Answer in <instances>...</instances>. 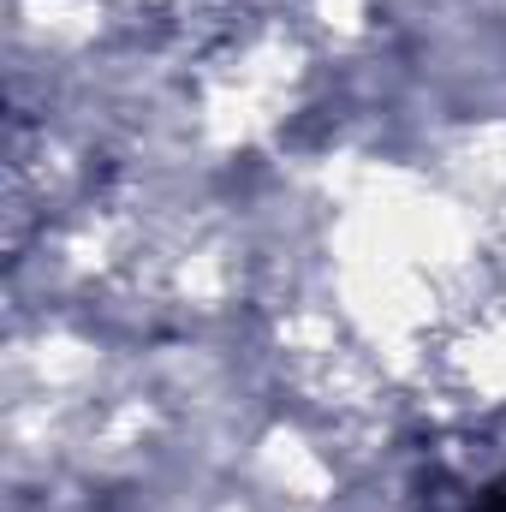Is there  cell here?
Listing matches in <instances>:
<instances>
[{"label": "cell", "mask_w": 506, "mask_h": 512, "mask_svg": "<svg viewBox=\"0 0 506 512\" xmlns=\"http://www.w3.org/2000/svg\"><path fill=\"white\" fill-rule=\"evenodd\" d=\"M411 512H506V453L477 435L429 441L411 471Z\"/></svg>", "instance_id": "cell-1"}]
</instances>
